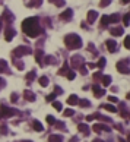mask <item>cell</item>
<instances>
[{
  "instance_id": "obj_1",
  "label": "cell",
  "mask_w": 130,
  "mask_h": 142,
  "mask_svg": "<svg viewBox=\"0 0 130 142\" xmlns=\"http://www.w3.org/2000/svg\"><path fill=\"white\" fill-rule=\"evenodd\" d=\"M22 29L28 37L35 38L40 34V25H38V19L37 18H28L22 22Z\"/></svg>"
},
{
  "instance_id": "obj_2",
  "label": "cell",
  "mask_w": 130,
  "mask_h": 142,
  "mask_svg": "<svg viewBox=\"0 0 130 142\" xmlns=\"http://www.w3.org/2000/svg\"><path fill=\"white\" fill-rule=\"evenodd\" d=\"M64 44H66L70 50H75V48H80L82 40H80V37L76 34H69V35L64 37Z\"/></svg>"
},
{
  "instance_id": "obj_3",
  "label": "cell",
  "mask_w": 130,
  "mask_h": 142,
  "mask_svg": "<svg viewBox=\"0 0 130 142\" xmlns=\"http://www.w3.org/2000/svg\"><path fill=\"white\" fill-rule=\"evenodd\" d=\"M29 53H31V48L25 47V45H21V47L13 50V56H16V57H21V56H23V54H29Z\"/></svg>"
},
{
  "instance_id": "obj_4",
  "label": "cell",
  "mask_w": 130,
  "mask_h": 142,
  "mask_svg": "<svg viewBox=\"0 0 130 142\" xmlns=\"http://www.w3.org/2000/svg\"><path fill=\"white\" fill-rule=\"evenodd\" d=\"M117 69L120 70V73L127 75V73H129V60H121V62H118Z\"/></svg>"
},
{
  "instance_id": "obj_5",
  "label": "cell",
  "mask_w": 130,
  "mask_h": 142,
  "mask_svg": "<svg viewBox=\"0 0 130 142\" xmlns=\"http://www.w3.org/2000/svg\"><path fill=\"white\" fill-rule=\"evenodd\" d=\"M70 60H72V66L73 67H79V66L83 65V59L80 56H73Z\"/></svg>"
},
{
  "instance_id": "obj_6",
  "label": "cell",
  "mask_w": 130,
  "mask_h": 142,
  "mask_svg": "<svg viewBox=\"0 0 130 142\" xmlns=\"http://www.w3.org/2000/svg\"><path fill=\"white\" fill-rule=\"evenodd\" d=\"M72 15H73L72 9H66V10H64V12L60 15V19H61V21H69V19H72Z\"/></svg>"
},
{
  "instance_id": "obj_7",
  "label": "cell",
  "mask_w": 130,
  "mask_h": 142,
  "mask_svg": "<svg viewBox=\"0 0 130 142\" xmlns=\"http://www.w3.org/2000/svg\"><path fill=\"white\" fill-rule=\"evenodd\" d=\"M16 35V32H15V29H12V28H9V29H6V32H4V38H6V41H12V38Z\"/></svg>"
},
{
  "instance_id": "obj_8",
  "label": "cell",
  "mask_w": 130,
  "mask_h": 142,
  "mask_svg": "<svg viewBox=\"0 0 130 142\" xmlns=\"http://www.w3.org/2000/svg\"><path fill=\"white\" fill-rule=\"evenodd\" d=\"M97 16H98V13H97L95 10H89V12H88V22H89V24L95 22Z\"/></svg>"
},
{
  "instance_id": "obj_9",
  "label": "cell",
  "mask_w": 130,
  "mask_h": 142,
  "mask_svg": "<svg viewBox=\"0 0 130 142\" xmlns=\"http://www.w3.org/2000/svg\"><path fill=\"white\" fill-rule=\"evenodd\" d=\"M105 44H107V48H108V51H111V53H114L115 51V41L114 40H108L107 43H105Z\"/></svg>"
},
{
  "instance_id": "obj_10",
  "label": "cell",
  "mask_w": 130,
  "mask_h": 142,
  "mask_svg": "<svg viewBox=\"0 0 130 142\" xmlns=\"http://www.w3.org/2000/svg\"><path fill=\"white\" fill-rule=\"evenodd\" d=\"M92 129L98 133V132H104V130H110V127H108V126H104V125H98V123H97V125H94V127H92Z\"/></svg>"
},
{
  "instance_id": "obj_11",
  "label": "cell",
  "mask_w": 130,
  "mask_h": 142,
  "mask_svg": "<svg viewBox=\"0 0 130 142\" xmlns=\"http://www.w3.org/2000/svg\"><path fill=\"white\" fill-rule=\"evenodd\" d=\"M92 89H94V94H95V97H97V98L102 97V95L105 94V91H104V89H101L99 86H97V85H94V88H92Z\"/></svg>"
},
{
  "instance_id": "obj_12",
  "label": "cell",
  "mask_w": 130,
  "mask_h": 142,
  "mask_svg": "<svg viewBox=\"0 0 130 142\" xmlns=\"http://www.w3.org/2000/svg\"><path fill=\"white\" fill-rule=\"evenodd\" d=\"M0 110H2L3 116H13V114H15V110H10V108L4 107V106H2V107H0Z\"/></svg>"
},
{
  "instance_id": "obj_13",
  "label": "cell",
  "mask_w": 130,
  "mask_h": 142,
  "mask_svg": "<svg viewBox=\"0 0 130 142\" xmlns=\"http://www.w3.org/2000/svg\"><path fill=\"white\" fill-rule=\"evenodd\" d=\"M78 103H79V98H78L76 95H70V97L67 98V104H70V106H76Z\"/></svg>"
},
{
  "instance_id": "obj_14",
  "label": "cell",
  "mask_w": 130,
  "mask_h": 142,
  "mask_svg": "<svg viewBox=\"0 0 130 142\" xmlns=\"http://www.w3.org/2000/svg\"><path fill=\"white\" fill-rule=\"evenodd\" d=\"M120 19H121V16L118 15V13H114V15L108 16V21H110V24H115V22H118Z\"/></svg>"
},
{
  "instance_id": "obj_15",
  "label": "cell",
  "mask_w": 130,
  "mask_h": 142,
  "mask_svg": "<svg viewBox=\"0 0 130 142\" xmlns=\"http://www.w3.org/2000/svg\"><path fill=\"white\" fill-rule=\"evenodd\" d=\"M23 95H25L26 101H31V103H32V101H35V95L32 94L31 91H25V92H23Z\"/></svg>"
},
{
  "instance_id": "obj_16",
  "label": "cell",
  "mask_w": 130,
  "mask_h": 142,
  "mask_svg": "<svg viewBox=\"0 0 130 142\" xmlns=\"http://www.w3.org/2000/svg\"><path fill=\"white\" fill-rule=\"evenodd\" d=\"M78 129H79L80 132L86 133V135L89 133V127H88V125H85V123H80V125H78Z\"/></svg>"
},
{
  "instance_id": "obj_17",
  "label": "cell",
  "mask_w": 130,
  "mask_h": 142,
  "mask_svg": "<svg viewBox=\"0 0 130 142\" xmlns=\"http://www.w3.org/2000/svg\"><path fill=\"white\" fill-rule=\"evenodd\" d=\"M101 107H104L107 111H111V113H117V108H115L114 106H111V104H102Z\"/></svg>"
},
{
  "instance_id": "obj_18",
  "label": "cell",
  "mask_w": 130,
  "mask_h": 142,
  "mask_svg": "<svg viewBox=\"0 0 130 142\" xmlns=\"http://www.w3.org/2000/svg\"><path fill=\"white\" fill-rule=\"evenodd\" d=\"M63 139H61L60 135H51L50 138H48V142H61Z\"/></svg>"
},
{
  "instance_id": "obj_19",
  "label": "cell",
  "mask_w": 130,
  "mask_h": 142,
  "mask_svg": "<svg viewBox=\"0 0 130 142\" xmlns=\"http://www.w3.org/2000/svg\"><path fill=\"white\" fill-rule=\"evenodd\" d=\"M111 84V76H102V85L104 86H108Z\"/></svg>"
},
{
  "instance_id": "obj_20",
  "label": "cell",
  "mask_w": 130,
  "mask_h": 142,
  "mask_svg": "<svg viewBox=\"0 0 130 142\" xmlns=\"http://www.w3.org/2000/svg\"><path fill=\"white\" fill-rule=\"evenodd\" d=\"M111 34L113 35H121L123 34V28H111Z\"/></svg>"
},
{
  "instance_id": "obj_21",
  "label": "cell",
  "mask_w": 130,
  "mask_h": 142,
  "mask_svg": "<svg viewBox=\"0 0 130 142\" xmlns=\"http://www.w3.org/2000/svg\"><path fill=\"white\" fill-rule=\"evenodd\" d=\"M34 129L37 130V132H42L44 127H42V125L40 123V122H34Z\"/></svg>"
},
{
  "instance_id": "obj_22",
  "label": "cell",
  "mask_w": 130,
  "mask_h": 142,
  "mask_svg": "<svg viewBox=\"0 0 130 142\" xmlns=\"http://www.w3.org/2000/svg\"><path fill=\"white\" fill-rule=\"evenodd\" d=\"M108 24H110V21H108V16H107V15L102 16V18H101V26L104 28V26H107Z\"/></svg>"
},
{
  "instance_id": "obj_23",
  "label": "cell",
  "mask_w": 130,
  "mask_h": 142,
  "mask_svg": "<svg viewBox=\"0 0 130 142\" xmlns=\"http://www.w3.org/2000/svg\"><path fill=\"white\" fill-rule=\"evenodd\" d=\"M40 84H41V86H47L48 85V78L41 76V78H40Z\"/></svg>"
},
{
  "instance_id": "obj_24",
  "label": "cell",
  "mask_w": 130,
  "mask_h": 142,
  "mask_svg": "<svg viewBox=\"0 0 130 142\" xmlns=\"http://www.w3.org/2000/svg\"><path fill=\"white\" fill-rule=\"evenodd\" d=\"M45 63L50 65V63H56V59H54L53 56H47L45 57Z\"/></svg>"
},
{
  "instance_id": "obj_25",
  "label": "cell",
  "mask_w": 130,
  "mask_h": 142,
  "mask_svg": "<svg viewBox=\"0 0 130 142\" xmlns=\"http://www.w3.org/2000/svg\"><path fill=\"white\" fill-rule=\"evenodd\" d=\"M35 57H37V62H38V63H41V59H42V51H41V50H38L37 53H35Z\"/></svg>"
},
{
  "instance_id": "obj_26",
  "label": "cell",
  "mask_w": 130,
  "mask_h": 142,
  "mask_svg": "<svg viewBox=\"0 0 130 142\" xmlns=\"http://www.w3.org/2000/svg\"><path fill=\"white\" fill-rule=\"evenodd\" d=\"M50 2H51V3H54L57 7H60V6H63V4H64L63 0H50Z\"/></svg>"
},
{
  "instance_id": "obj_27",
  "label": "cell",
  "mask_w": 130,
  "mask_h": 142,
  "mask_svg": "<svg viewBox=\"0 0 130 142\" xmlns=\"http://www.w3.org/2000/svg\"><path fill=\"white\" fill-rule=\"evenodd\" d=\"M97 66H98L99 69H102V67L105 66V59H104V57H101V59H99V62L97 63Z\"/></svg>"
},
{
  "instance_id": "obj_28",
  "label": "cell",
  "mask_w": 130,
  "mask_h": 142,
  "mask_svg": "<svg viewBox=\"0 0 130 142\" xmlns=\"http://www.w3.org/2000/svg\"><path fill=\"white\" fill-rule=\"evenodd\" d=\"M79 104L82 106V107H89V106H91V103H89L88 100H80V101H79Z\"/></svg>"
},
{
  "instance_id": "obj_29",
  "label": "cell",
  "mask_w": 130,
  "mask_h": 142,
  "mask_svg": "<svg viewBox=\"0 0 130 142\" xmlns=\"http://www.w3.org/2000/svg\"><path fill=\"white\" fill-rule=\"evenodd\" d=\"M45 119H47V123L48 125H54V123H56V119H54L53 116H47Z\"/></svg>"
},
{
  "instance_id": "obj_30",
  "label": "cell",
  "mask_w": 130,
  "mask_h": 142,
  "mask_svg": "<svg viewBox=\"0 0 130 142\" xmlns=\"http://www.w3.org/2000/svg\"><path fill=\"white\" fill-rule=\"evenodd\" d=\"M13 65H15L18 69H23V63H22V62H19V60H15V62H13Z\"/></svg>"
},
{
  "instance_id": "obj_31",
  "label": "cell",
  "mask_w": 130,
  "mask_h": 142,
  "mask_svg": "<svg viewBox=\"0 0 130 142\" xmlns=\"http://www.w3.org/2000/svg\"><path fill=\"white\" fill-rule=\"evenodd\" d=\"M66 72H67V65H64V66L63 67H61V69L60 70H59V75H66Z\"/></svg>"
},
{
  "instance_id": "obj_32",
  "label": "cell",
  "mask_w": 130,
  "mask_h": 142,
  "mask_svg": "<svg viewBox=\"0 0 130 142\" xmlns=\"http://www.w3.org/2000/svg\"><path fill=\"white\" fill-rule=\"evenodd\" d=\"M34 78H35V72H29L28 75H26V81H32Z\"/></svg>"
},
{
  "instance_id": "obj_33",
  "label": "cell",
  "mask_w": 130,
  "mask_h": 142,
  "mask_svg": "<svg viewBox=\"0 0 130 142\" xmlns=\"http://www.w3.org/2000/svg\"><path fill=\"white\" fill-rule=\"evenodd\" d=\"M6 69V62L4 60H0V72H3Z\"/></svg>"
},
{
  "instance_id": "obj_34",
  "label": "cell",
  "mask_w": 130,
  "mask_h": 142,
  "mask_svg": "<svg viewBox=\"0 0 130 142\" xmlns=\"http://www.w3.org/2000/svg\"><path fill=\"white\" fill-rule=\"evenodd\" d=\"M123 22L126 26H129V13H126V15L123 16Z\"/></svg>"
},
{
  "instance_id": "obj_35",
  "label": "cell",
  "mask_w": 130,
  "mask_h": 142,
  "mask_svg": "<svg viewBox=\"0 0 130 142\" xmlns=\"http://www.w3.org/2000/svg\"><path fill=\"white\" fill-rule=\"evenodd\" d=\"M64 116H66V117L73 116V110H72V108H67V110H64Z\"/></svg>"
},
{
  "instance_id": "obj_36",
  "label": "cell",
  "mask_w": 130,
  "mask_h": 142,
  "mask_svg": "<svg viewBox=\"0 0 130 142\" xmlns=\"http://www.w3.org/2000/svg\"><path fill=\"white\" fill-rule=\"evenodd\" d=\"M110 3H111V0H101V3H99V4H101L102 7H105V6H108Z\"/></svg>"
},
{
  "instance_id": "obj_37",
  "label": "cell",
  "mask_w": 130,
  "mask_h": 142,
  "mask_svg": "<svg viewBox=\"0 0 130 142\" xmlns=\"http://www.w3.org/2000/svg\"><path fill=\"white\" fill-rule=\"evenodd\" d=\"M41 0H32V3H29V6H40Z\"/></svg>"
},
{
  "instance_id": "obj_38",
  "label": "cell",
  "mask_w": 130,
  "mask_h": 142,
  "mask_svg": "<svg viewBox=\"0 0 130 142\" xmlns=\"http://www.w3.org/2000/svg\"><path fill=\"white\" fill-rule=\"evenodd\" d=\"M53 107L56 108L57 111H61V104H60V103H54V104H53Z\"/></svg>"
},
{
  "instance_id": "obj_39",
  "label": "cell",
  "mask_w": 130,
  "mask_h": 142,
  "mask_svg": "<svg viewBox=\"0 0 130 142\" xmlns=\"http://www.w3.org/2000/svg\"><path fill=\"white\" fill-rule=\"evenodd\" d=\"M67 79H70V81H72V79H75V72H73V70H70V72L67 73Z\"/></svg>"
},
{
  "instance_id": "obj_40",
  "label": "cell",
  "mask_w": 130,
  "mask_h": 142,
  "mask_svg": "<svg viewBox=\"0 0 130 142\" xmlns=\"http://www.w3.org/2000/svg\"><path fill=\"white\" fill-rule=\"evenodd\" d=\"M10 101H12V103H16V101H18V95H16V94H12V97H10Z\"/></svg>"
},
{
  "instance_id": "obj_41",
  "label": "cell",
  "mask_w": 130,
  "mask_h": 142,
  "mask_svg": "<svg viewBox=\"0 0 130 142\" xmlns=\"http://www.w3.org/2000/svg\"><path fill=\"white\" fill-rule=\"evenodd\" d=\"M124 47H126V48H129V37H126V38H124Z\"/></svg>"
},
{
  "instance_id": "obj_42",
  "label": "cell",
  "mask_w": 130,
  "mask_h": 142,
  "mask_svg": "<svg viewBox=\"0 0 130 142\" xmlns=\"http://www.w3.org/2000/svg\"><path fill=\"white\" fill-rule=\"evenodd\" d=\"M54 97H56V94L53 92V94H50V95L47 97V101H51V100H54Z\"/></svg>"
},
{
  "instance_id": "obj_43",
  "label": "cell",
  "mask_w": 130,
  "mask_h": 142,
  "mask_svg": "<svg viewBox=\"0 0 130 142\" xmlns=\"http://www.w3.org/2000/svg\"><path fill=\"white\" fill-rule=\"evenodd\" d=\"M108 100H110L111 103H117V98L115 97H108Z\"/></svg>"
},
{
  "instance_id": "obj_44",
  "label": "cell",
  "mask_w": 130,
  "mask_h": 142,
  "mask_svg": "<svg viewBox=\"0 0 130 142\" xmlns=\"http://www.w3.org/2000/svg\"><path fill=\"white\" fill-rule=\"evenodd\" d=\"M6 129H7L6 126H2V127H0V132H2V133H6Z\"/></svg>"
},
{
  "instance_id": "obj_45",
  "label": "cell",
  "mask_w": 130,
  "mask_h": 142,
  "mask_svg": "<svg viewBox=\"0 0 130 142\" xmlns=\"http://www.w3.org/2000/svg\"><path fill=\"white\" fill-rule=\"evenodd\" d=\"M94 78H95V79H98V78H101V73H95V75H94Z\"/></svg>"
},
{
  "instance_id": "obj_46",
  "label": "cell",
  "mask_w": 130,
  "mask_h": 142,
  "mask_svg": "<svg viewBox=\"0 0 130 142\" xmlns=\"http://www.w3.org/2000/svg\"><path fill=\"white\" fill-rule=\"evenodd\" d=\"M78 141V138H72V139H70V142H76Z\"/></svg>"
},
{
  "instance_id": "obj_47",
  "label": "cell",
  "mask_w": 130,
  "mask_h": 142,
  "mask_svg": "<svg viewBox=\"0 0 130 142\" xmlns=\"http://www.w3.org/2000/svg\"><path fill=\"white\" fill-rule=\"evenodd\" d=\"M92 142H104V141H101V139H94Z\"/></svg>"
},
{
  "instance_id": "obj_48",
  "label": "cell",
  "mask_w": 130,
  "mask_h": 142,
  "mask_svg": "<svg viewBox=\"0 0 130 142\" xmlns=\"http://www.w3.org/2000/svg\"><path fill=\"white\" fill-rule=\"evenodd\" d=\"M121 3H123V4H127V3H129V0H123Z\"/></svg>"
},
{
  "instance_id": "obj_49",
  "label": "cell",
  "mask_w": 130,
  "mask_h": 142,
  "mask_svg": "<svg viewBox=\"0 0 130 142\" xmlns=\"http://www.w3.org/2000/svg\"><path fill=\"white\" fill-rule=\"evenodd\" d=\"M0 119H3V113H2V110H0Z\"/></svg>"
},
{
  "instance_id": "obj_50",
  "label": "cell",
  "mask_w": 130,
  "mask_h": 142,
  "mask_svg": "<svg viewBox=\"0 0 130 142\" xmlns=\"http://www.w3.org/2000/svg\"><path fill=\"white\" fill-rule=\"evenodd\" d=\"M0 28H2V22H0Z\"/></svg>"
},
{
  "instance_id": "obj_51",
  "label": "cell",
  "mask_w": 130,
  "mask_h": 142,
  "mask_svg": "<svg viewBox=\"0 0 130 142\" xmlns=\"http://www.w3.org/2000/svg\"><path fill=\"white\" fill-rule=\"evenodd\" d=\"M0 82H2V79H0Z\"/></svg>"
}]
</instances>
